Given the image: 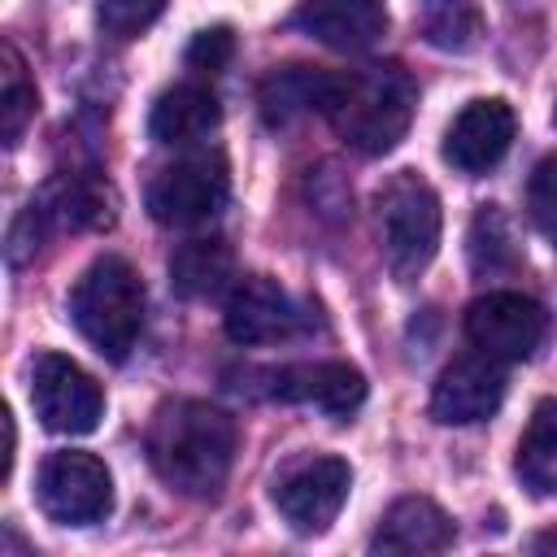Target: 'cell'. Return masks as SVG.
I'll use <instances>...</instances> for the list:
<instances>
[{
	"instance_id": "ac0fdd59",
	"label": "cell",
	"mask_w": 557,
	"mask_h": 557,
	"mask_svg": "<svg viewBox=\"0 0 557 557\" xmlns=\"http://www.w3.org/2000/svg\"><path fill=\"white\" fill-rule=\"evenodd\" d=\"M218 122H222L218 96L205 83H178V87H170L152 100L148 135L157 144H170V148H187V144L205 139Z\"/></svg>"
},
{
	"instance_id": "8fae6325",
	"label": "cell",
	"mask_w": 557,
	"mask_h": 557,
	"mask_svg": "<svg viewBox=\"0 0 557 557\" xmlns=\"http://www.w3.org/2000/svg\"><path fill=\"white\" fill-rule=\"evenodd\" d=\"M222 326L235 344L244 348H257V344H278V339H292L300 326H305V313L300 305L265 274H248L231 287L226 296V313H222Z\"/></svg>"
},
{
	"instance_id": "8992f818",
	"label": "cell",
	"mask_w": 557,
	"mask_h": 557,
	"mask_svg": "<svg viewBox=\"0 0 557 557\" xmlns=\"http://www.w3.org/2000/svg\"><path fill=\"white\" fill-rule=\"evenodd\" d=\"M226 196H231V174L222 152H187L152 174L144 205L161 226H200L222 213Z\"/></svg>"
},
{
	"instance_id": "30bf717a",
	"label": "cell",
	"mask_w": 557,
	"mask_h": 557,
	"mask_svg": "<svg viewBox=\"0 0 557 557\" xmlns=\"http://www.w3.org/2000/svg\"><path fill=\"white\" fill-rule=\"evenodd\" d=\"M352 487V470L339 457H300L296 466H287L274 483V509L283 513V522L300 535H322L335 513L344 509Z\"/></svg>"
},
{
	"instance_id": "3957f363",
	"label": "cell",
	"mask_w": 557,
	"mask_h": 557,
	"mask_svg": "<svg viewBox=\"0 0 557 557\" xmlns=\"http://www.w3.org/2000/svg\"><path fill=\"white\" fill-rule=\"evenodd\" d=\"M74 331L109 361H126L144 331V283L126 257H96L70 292Z\"/></svg>"
},
{
	"instance_id": "5b68a950",
	"label": "cell",
	"mask_w": 557,
	"mask_h": 557,
	"mask_svg": "<svg viewBox=\"0 0 557 557\" xmlns=\"http://www.w3.org/2000/svg\"><path fill=\"white\" fill-rule=\"evenodd\" d=\"M117 218V196L100 174H57L30 196L9 231V261L22 265L52 231H104Z\"/></svg>"
},
{
	"instance_id": "9c48e42d",
	"label": "cell",
	"mask_w": 557,
	"mask_h": 557,
	"mask_svg": "<svg viewBox=\"0 0 557 557\" xmlns=\"http://www.w3.org/2000/svg\"><path fill=\"white\" fill-rule=\"evenodd\" d=\"M30 405L48 431L87 435L104 413V392L78 361L61 352H39L30 361Z\"/></svg>"
},
{
	"instance_id": "7402d4cb",
	"label": "cell",
	"mask_w": 557,
	"mask_h": 557,
	"mask_svg": "<svg viewBox=\"0 0 557 557\" xmlns=\"http://www.w3.org/2000/svg\"><path fill=\"white\" fill-rule=\"evenodd\" d=\"M35 83L26 78V61L13 44H4V61H0V135L13 148L22 139V131L35 117Z\"/></svg>"
},
{
	"instance_id": "4fadbf2b",
	"label": "cell",
	"mask_w": 557,
	"mask_h": 557,
	"mask_svg": "<svg viewBox=\"0 0 557 557\" xmlns=\"http://www.w3.org/2000/svg\"><path fill=\"white\" fill-rule=\"evenodd\" d=\"M513 131H518V117L505 100H496V96L470 100L444 135V161L461 174H483L509 152Z\"/></svg>"
},
{
	"instance_id": "d4e9b609",
	"label": "cell",
	"mask_w": 557,
	"mask_h": 557,
	"mask_svg": "<svg viewBox=\"0 0 557 557\" xmlns=\"http://www.w3.org/2000/svg\"><path fill=\"white\" fill-rule=\"evenodd\" d=\"M161 9H165V0H100L96 22L109 39H135L139 30H148L157 22Z\"/></svg>"
},
{
	"instance_id": "e0dca14e",
	"label": "cell",
	"mask_w": 557,
	"mask_h": 557,
	"mask_svg": "<svg viewBox=\"0 0 557 557\" xmlns=\"http://www.w3.org/2000/svg\"><path fill=\"white\" fill-rule=\"evenodd\" d=\"M453 544V518L426 496H400L370 540L374 553H444Z\"/></svg>"
},
{
	"instance_id": "6da1fadb",
	"label": "cell",
	"mask_w": 557,
	"mask_h": 557,
	"mask_svg": "<svg viewBox=\"0 0 557 557\" xmlns=\"http://www.w3.org/2000/svg\"><path fill=\"white\" fill-rule=\"evenodd\" d=\"M144 448L148 466L170 492L187 500H213L226 487L235 461V422L209 400H161L152 409Z\"/></svg>"
},
{
	"instance_id": "44dd1931",
	"label": "cell",
	"mask_w": 557,
	"mask_h": 557,
	"mask_svg": "<svg viewBox=\"0 0 557 557\" xmlns=\"http://www.w3.org/2000/svg\"><path fill=\"white\" fill-rule=\"evenodd\" d=\"M422 35H426V44H435L444 52H470L483 35L479 4L474 0H426Z\"/></svg>"
},
{
	"instance_id": "7c38bea8",
	"label": "cell",
	"mask_w": 557,
	"mask_h": 557,
	"mask_svg": "<svg viewBox=\"0 0 557 557\" xmlns=\"http://www.w3.org/2000/svg\"><path fill=\"white\" fill-rule=\"evenodd\" d=\"M500 400H505V361L474 352V357H457L453 366H444L431 392V418L444 426H470V422L492 418Z\"/></svg>"
},
{
	"instance_id": "5bb4252c",
	"label": "cell",
	"mask_w": 557,
	"mask_h": 557,
	"mask_svg": "<svg viewBox=\"0 0 557 557\" xmlns=\"http://www.w3.org/2000/svg\"><path fill=\"white\" fill-rule=\"evenodd\" d=\"M270 396L292 400V405H313L331 418H352L366 400V379L348 361H305V366H283L270 370Z\"/></svg>"
},
{
	"instance_id": "9a60e30c",
	"label": "cell",
	"mask_w": 557,
	"mask_h": 557,
	"mask_svg": "<svg viewBox=\"0 0 557 557\" xmlns=\"http://www.w3.org/2000/svg\"><path fill=\"white\" fill-rule=\"evenodd\" d=\"M292 22L335 52H366L387 35L383 0H300Z\"/></svg>"
},
{
	"instance_id": "d6986e66",
	"label": "cell",
	"mask_w": 557,
	"mask_h": 557,
	"mask_svg": "<svg viewBox=\"0 0 557 557\" xmlns=\"http://www.w3.org/2000/svg\"><path fill=\"white\" fill-rule=\"evenodd\" d=\"M235 278V252L218 235H196L170 252V287L183 300H205L226 292Z\"/></svg>"
},
{
	"instance_id": "484cf974",
	"label": "cell",
	"mask_w": 557,
	"mask_h": 557,
	"mask_svg": "<svg viewBox=\"0 0 557 557\" xmlns=\"http://www.w3.org/2000/svg\"><path fill=\"white\" fill-rule=\"evenodd\" d=\"M231 57H235V30L231 26H205L187 44V70H196V74H222Z\"/></svg>"
},
{
	"instance_id": "52a82bcc",
	"label": "cell",
	"mask_w": 557,
	"mask_h": 557,
	"mask_svg": "<svg viewBox=\"0 0 557 557\" xmlns=\"http://www.w3.org/2000/svg\"><path fill=\"white\" fill-rule=\"evenodd\" d=\"M35 500L61 527H91L113 509V479L91 453H52L35 474Z\"/></svg>"
},
{
	"instance_id": "7a4b0ae2",
	"label": "cell",
	"mask_w": 557,
	"mask_h": 557,
	"mask_svg": "<svg viewBox=\"0 0 557 557\" xmlns=\"http://www.w3.org/2000/svg\"><path fill=\"white\" fill-rule=\"evenodd\" d=\"M413 109H418V83L409 78V70L396 61H370L357 70H339L326 122L352 152L379 157L405 139Z\"/></svg>"
},
{
	"instance_id": "cb8c5ba5",
	"label": "cell",
	"mask_w": 557,
	"mask_h": 557,
	"mask_svg": "<svg viewBox=\"0 0 557 557\" xmlns=\"http://www.w3.org/2000/svg\"><path fill=\"white\" fill-rule=\"evenodd\" d=\"M527 213L531 226L557 248V157H544L527 178Z\"/></svg>"
},
{
	"instance_id": "2e32d148",
	"label": "cell",
	"mask_w": 557,
	"mask_h": 557,
	"mask_svg": "<svg viewBox=\"0 0 557 557\" xmlns=\"http://www.w3.org/2000/svg\"><path fill=\"white\" fill-rule=\"evenodd\" d=\"M339 70H318V65H278L261 78L257 87V109L265 126H292L300 117H313L331 109Z\"/></svg>"
},
{
	"instance_id": "277c9868",
	"label": "cell",
	"mask_w": 557,
	"mask_h": 557,
	"mask_svg": "<svg viewBox=\"0 0 557 557\" xmlns=\"http://www.w3.org/2000/svg\"><path fill=\"white\" fill-rule=\"evenodd\" d=\"M374 218H379V248L387 270L400 283L418 278L431 265L444 226L435 187L413 170H396L374 196Z\"/></svg>"
},
{
	"instance_id": "ba28073f",
	"label": "cell",
	"mask_w": 557,
	"mask_h": 557,
	"mask_svg": "<svg viewBox=\"0 0 557 557\" xmlns=\"http://www.w3.org/2000/svg\"><path fill=\"white\" fill-rule=\"evenodd\" d=\"M466 339L496 361H527L548 339V309L522 292H487L466 309Z\"/></svg>"
},
{
	"instance_id": "ffe728a7",
	"label": "cell",
	"mask_w": 557,
	"mask_h": 557,
	"mask_svg": "<svg viewBox=\"0 0 557 557\" xmlns=\"http://www.w3.org/2000/svg\"><path fill=\"white\" fill-rule=\"evenodd\" d=\"M513 470L531 496H557V400H540L522 440Z\"/></svg>"
},
{
	"instance_id": "603a6c76",
	"label": "cell",
	"mask_w": 557,
	"mask_h": 557,
	"mask_svg": "<svg viewBox=\"0 0 557 557\" xmlns=\"http://www.w3.org/2000/svg\"><path fill=\"white\" fill-rule=\"evenodd\" d=\"M470 261H474L479 274H496V270H509L518 261L513 231H509V222L496 205H483L470 222Z\"/></svg>"
}]
</instances>
